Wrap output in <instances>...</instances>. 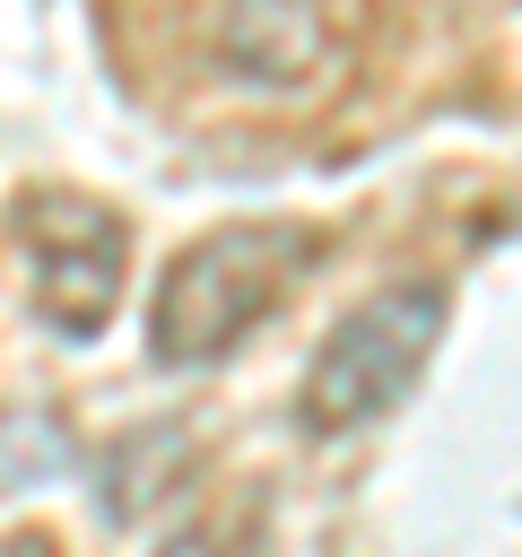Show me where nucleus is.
<instances>
[{
    "instance_id": "nucleus-2",
    "label": "nucleus",
    "mask_w": 522,
    "mask_h": 557,
    "mask_svg": "<svg viewBox=\"0 0 522 557\" xmlns=\"http://www.w3.org/2000/svg\"><path fill=\"white\" fill-rule=\"evenodd\" d=\"M444 331H452L444 278H391V287L357 296L322 331V348H313V366L296 383V426L304 435H357V426H374L383 409H400L418 392V374L435 366Z\"/></svg>"
},
{
    "instance_id": "nucleus-3",
    "label": "nucleus",
    "mask_w": 522,
    "mask_h": 557,
    "mask_svg": "<svg viewBox=\"0 0 522 557\" xmlns=\"http://www.w3.org/2000/svg\"><path fill=\"white\" fill-rule=\"evenodd\" d=\"M17 244L35 270V313L70 339H87L113 313V270H122V218L70 191H44L17 209Z\"/></svg>"
},
{
    "instance_id": "nucleus-5",
    "label": "nucleus",
    "mask_w": 522,
    "mask_h": 557,
    "mask_svg": "<svg viewBox=\"0 0 522 557\" xmlns=\"http://www.w3.org/2000/svg\"><path fill=\"white\" fill-rule=\"evenodd\" d=\"M165 557H217V522H200V531H183V540H165Z\"/></svg>"
},
{
    "instance_id": "nucleus-1",
    "label": "nucleus",
    "mask_w": 522,
    "mask_h": 557,
    "mask_svg": "<svg viewBox=\"0 0 522 557\" xmlns=\"http://www.w3.org/2000/svg\"><path fill=\"white\" fill-rule=\"evenodd\" d=\"M313 261H322V226L304 218H235V226L191 235L148 296V357L217 366L313 278Z\"/></svg>"
},
{
    "instance_id": "nucleus-4",
    "label": "nucleus",
    "mask_w": 522,
    "mask_h": 557,
    "mask_svg": "<svg viewBox=\"0 0 522 557\" xmlns=\"http://www.w3.org/2000/svg\"><path fill=\"white\" fill-rule=\"evenodd\" d=\"M226 52H235L252 78L287 87V78L313 70L322 17H313V0H235V9H226Z\"/></svg>"
}]
</instances>
